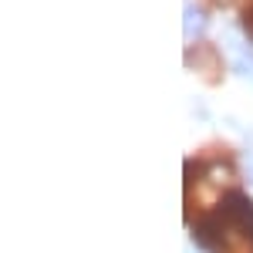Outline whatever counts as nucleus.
<instances>
[{"label": "nucleus", "mask_w": 253, "mask_h": 253, "mask_svg": "<svg viewBox=\"0 0 253 253\" xmlns=\"http://www.w3.org/2000/svg\"><path fill=\"white\" fill-rule=\"evenodd\" d=\"M196 236L213 253H253V203L243 193H230L219 213L196 226Z\"/></svg>", "instance_id": "nucleus-1"}]
</instances>
